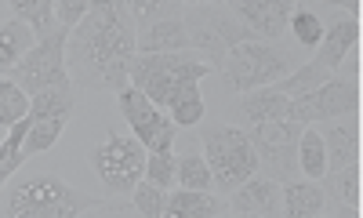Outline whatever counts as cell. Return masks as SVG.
<instances>
[{
  "instance_id": "ba28073f",
  "label": "cell",
  "mask_w": 363,
  "mask_h": 218,
  "mask_svg": "<svg viewBox=\"0 0 363 218\" xmlns=\"http://www.w3.org/2000/svg\"><path fill=\"white\" fill-rule=\"evenodd\" d=\"M298 135H301V124L294 120H258L251 124V146H255V157L265 178L272 182H291L298 175Z\"/></svg>"
},
{
  "instance_id": "e575fe53",
  "label": "cell",
  "mask_w": 363,
  "mask_h": 218,
  "mask_svg": "<svg viewBox=\"0 0 363 218\" xmlns=\"http://www.w3.org/2000/svg\"><path fill=\"white\" fill-rule=\"evenodd\" d=\"M55 22L58 26H66V29H73L84 15H87V0H55Z\"/></svg>"
},
{
  "instance_id": "83f0119b",
  "label": "cell",
  "mask_w": 363,
  "mask_h": 218,
  "mask_svg": "<svg viewBox=\"0 0 363 218\" xmlns=\"http://www.w3.org/2000/svg\"><path fill=\"white\" fill-rule=\"evenodd\" d=\"M26 131H29V116H22L18 124H11V128H8V138L0 142V185H4V182L22 168V160H26V149H22Z\"/></svg>"
},
{
  "instance_id": "e0dca14e",
  "label": "cell",
  "mask_w": 363,
  "mask_h": 218,
  "mask_svg": "<svg viewBox=\"0 0 363 218\" xmlns=\"http://www.w3.org/2000/svg\"><path fill=\"white\" fill-rule=\"evenodd\" d=\"M280 214L287 218H316L327 214V197H323V185L320 178H306V182H287L284 193H280Z\"/></svg>"
},
{
  "instance_id": "ffe728a7",
  "label": "cell",
  "mask_w": 363,
  "mask_h": 218,
  "mask_svg": "<svg viewBox=\"0 0 363 218\" xmlns=\"http://www.w3.org/2000/svg\"><path fill=\"white\" fill-rule=\"evenodd\" d=\"M229 214L225 200L211 197L207 190H178L174 197H167V218H218Z\"/></svg>"
},
{
  "instance_id": "cb8c5ba5",
  "label": "cell",
  "mask_w": 363,
  "mask_h": 218,
  "mask_svg": "<svg viewBox=\"0 0 363 218\" xmlns=\"http://www.w3.org/2000/svg\"><path fill=\"white\" fill-rule=\"evenodd\" d=\"M29 120H48V116H73V87H44L29 99Z\"/></svg>"
},
{
  "instance_id": "f1b7e54d",
  "label": "cell",
  "mask_w": 363,
  "mask_h": 218,
  "mask_svg": "<svg viewBox=\"0 0 363 218\" xmlns=\"http://www.w3.org/2000/svg\"><path fill=\"white\" fill-rule=\"evenodd\" d=\"M174 178L182 190H207L211 185V168L203 160V153L189 149V153H182V157L174 160Z\"/></svg>"
},
{
  "instance_id": "ac0fdd59",
  "label": "cell",
  "mask_w": 363,
  "mask_h": 218,
  "mask_svg": "<svg viewBox=\"0 0 363 218\" xmlns=\"http://www.w3.org/2000/svg\"><path fill=\"white\" fill-rule=\"evenodd\" d=\"M320 138H323V153H327V171L359 160V128L352 116H349V124H327Z\"/></svg>"
},
{
  "instance_id": "8fae6325",
  "label": "cell",
  "mask_w": 363,
  "mask_h": 218,
  "mask_svg": "<svg viewBox=\"0 0 363 218\" xmlns=\"http://www.w3.org/2000/svg\"><path fill=\"white\" fill-rule=\"evenodd\" d=\"M116 106H120V113L128 116V124H131V131H135V138L149 149V153H157V149H171L174 146V120L171 116H164L153 102H149L138 87H124V91H116Z\"/></svg>"
},
{
  "instance_id": "d6a6232c",
  "label": "cell",
  "mask_w": 363,
  "mask_h": 218,
  "mask_svg": "<svg viewBox=\"0 0 363 218\" xmlns=\"http://www.w3.org/2000/svg\"><path fill=\"white\" fill-rule=\"evenodd\" d=\"M287 26H291V33L298 37V44H306V48H316L320 37H323V22H320V15L313 8H294Z\"/></svg>"
},
{
  "instance_id": "7a4b0ae2",
  "label": "cell",
  "mask_w": 363,
  "mask_h": 218,
  "mask_svg": "<svg viewBox=\"0 0 363 218\" xmlns=\"http://www.w3.org/2000/svg\"><path fill=\"white\" fill-rule=\"evenodd\" d=\"M4 214L8 218H80V214H128V211L109 200L80 197L55 175H33L11 185Z\"/></svg>"
},
{
  "instance_id": "f546056e",
  "label": "cell",
  "mask_w": 363,
  "mask_h": 218,
  "mask_svg": "<svg viewBox=\"0 0 363 218\" xmlns=\"http://www.w3.org/2000/svg\"><path fill=\"white\" fill-rule=\"evenodd\" d=\"M26 113H29V95L11 77H0V128H11Z\"/></svg>"
},
{
  "instance_id": "7c38bea8",
  "label": "cell",
  "mask_w": 363,
  "mask_h": 218,
  "mask_svg": "<svg viewBox=\"0 0 363 218\" xmlns=\"http://www.w3.org/2000/svg\"><path fill=\"white\" fill-rule=\"evenodd\" d=\"M225 8L244 22L255 37L272 40L287 33V18L298 8V0H225Z\"/></svg>"
},
{
  "instance_id": "277c9868",
  "label": "cell",
  "mask_w": 363,
  "mask_h": 218,
  "mask_svg": "<svg viewBox=\"0 0 363 218\" xmlns=\"http://www.w3.org/2000/svg\"><path fill=\"white\" fill-rule=\"evenodd\" d=\"M207 73H211V66L189 51H167V55H138L135 51L128 80L153 106H167V95L182 80H203Z\"/></svg>"
},
{
  "instance_id": "d4e9b609",
  "label": "cell",
  "mask_w": 363,
  "mask_h": 218,
  "mask_svg": "<svg viewBox=\"0 0 363 218\" xmlns=\"http://www.w3.org/2000/svg\"><path fill=\"white\" fill-rule=\"evenodd\" d=\"M15 18H22L29 29H33V37H48L51 29L58 26L55 22V0H8Z\"/></svg>"
},
{
  "instance_id": "836d02e7",
  "label": "cell",
  "mask_w": 363,
  "mask_h": 218,
  "mask_svg": "<svg viewBox=\"0 0 363 218\" xmlns=\"http://www.w3.org/2000/svg\"><path fill=\"white\" fill-rule=\"evenodd\" d=\"M153 185H160V190H167V185H174V153L171 149H157L145 157V175Z\"/></svg>"
},
{
  "instance_id": "4316f807",
  "label": "cell",
  "mask_w": 363,
  "mask_h": 218,
  "mask_svg": "<svg viewBox=\"0 0 363 218\" xmlns=\"http://www.w3.org/2000/svg\"><path fill=\"white\" fill-rule=\"evenodd\" d=\"M323 80H330V70L323 66V62L309 58L306 66H298V70H291V73H287L284 80H277V87L284 91L287 99H298V95H306V91L320 87Z\"/></svg>"
},
{
  "instance_id": "9c48e42d",
  "label": "cell",
  "mask_w": 363,
  "mask_h": 218,
  "mask_svg": "<svg viewBox=\"0 0 363 218\" xmlns=\"http://www.w3.org/2000/svg\"><path fill=\"white\" fill-rule=\"evenodd\" d=\"M91 168L109 193H131L145 175V146L128 135H109L102 146L91 149Z\"/></svg>"
},
{
  "instance_id": "30bf717a",
  "label": "cell",
  "mask_w": 363,
  "mask_h": 218,
  "mask_svg": "<svg viewBox=\"0 0 363 218\" xmlns=\"http://www.w3.org/2000/svg\"><path fill=\"white\" fill-rule=\"evenodd\" d=\"M356 113H359V87H356V80H335V77L287 102V120H294V124L356 116Z\"/></svg>"
},
{
  "instance_id": "9a60e30c",
  "label": "cell",
  "mask_w": 363,
  "mask_h": 218,
  "mask_svg": "<svg viewBox=\"0 0 363 218\" xmlns=\"http://www.w3.org/2000/svg\"><path fill=\"white\" fill-rule=\"evenodd\" d=\"M356 44H359V18H352V15H342V18H335L330 26H323V37H320V44H316V62H323V66L335 73L342 62L356 51Z\"/></svg>"
},
{
  "instance_id": "d6986e66",
  "label": "cell",
  "mask_w": 363,
  "mask_h": 218,
  "mask_svg": "<svg viewBox=\"0 0 363 218\" xmlns=\"http://www.w3.org/2000/svg\"><path fill=\"white\" fill-rule=\"evenodd\" d=\"M287 95L277 84H265L255 91H244V102H240V116H247L251 124L258 120H287Z\"/></svg>"
},
{
  "instance_id": "7402d4cb",
  "label": "cell",
  "mask_w": 363,
  "mask_h": 218,
  "mask_svg": "<svg viewBox=\"0 0 363 218\" xmlns=\"http://www.w3.org/2000/svg\"><path fill=\"white\" fill-rule=\"evenodd\" d=\"M33 44H37V37L22 18H11V22L0 26V77H4L11 66H18V58Z\"/></svg>"
},
{
  "instance_id": "2e32d148",
  "label": "cell",
  "mask_w": 363,
  "mask_h": 218,
  "mask_svg": "<svg viewBox=\"0 0 363 218\" xmlns=\"http://www.w3.org/2000/svg\"><path fill=\"white\" fill-rule=\"evenodd\" d=\"M135 48L138 55H167V51H186L189 48V33H186V22L178 18H160V22H149L135 33Z\"/></svg>"
},
{
  "instance_id": "8992f818",
  "label": "cell",
  "mask_w": 363,
  "mask_h": 218,
  "mask_svg": "<svg viewBox=\"0 0 363 218\" xmlns=\"http://www.w3.org/2000/svg\"><path fill=\"white\" fill-rule=\"evenodd\" d=\"M186 33H189V48H196L203 58H207V66L211 70H218L222 66V58L233 44L240 40H255V33L240 22L225 4H196L186 18ZM262 40V37H258Z\"/></svg>"
},
{
  "instance_id": "5bb4252c",
  "label": "cell",
  "mask_w": 363,
  "mask_h": 218,
  "mask_svg": "<svg viewBox=\"0 0 363 218\" xmlns=\"http://www.w3.org/2000/svg\"><path fill=\"white\" fill-rule=\"evenodd\" d=\"M323 197H327V214H342V218H356L359 214V160L323 171Z\"/></svg>"
},
{
  "instance_id": "484cf974",
  "label": "cell",
  "mask_w": 363,
  "mask_h": 218,
  "mask_svg": "<svg viewBox=\"0 0 363 218\" xmlns=\"http://www.w3.org/2000/svg\"><path fill=\"white\" fill-rule=\"evenodd\" d=\"M69 116H48V120H29V131H26V157H37V153H48L58 138H62Z\"/></svg>"
},
{
  "instance_id": "44dd1931",
  "label": "cell",
  "mask_w": 363,
  "mask_h": 218,
  "mask_svg": "<svg viewBox=\"0 0 363 218\" xmlns=\"http://www.w3.org/2000/svg\"><path fill=\"white\" fill-rule=\"evenodd\" d=\"M200 80H182L171 95H167V109L174 128H196L203 120V95H200Z\"/></svg>"
},
{
  "instance_id": "8d00e7d4",
  "label": "cell",
  "mask_w": 363,
  "mask_h": 218,
  "mask_svg": "<svg viewBox=\"0 0 363 218\" xmlns=\"http://www.w3.org/2000/svg\"><path fill=\"white\" fill-rule=\"evenodd\" d=\"M182 4H207V0H182Z\"/></svg>"
},
{
  "instance_id": "603a6c76",
  "label": "cell",
  "mask_w": 363,
  "mask_h": 218,
  "mask_svg": "<svg viewBox=\"0 0 363 218\" xmlns=\"http://www.w3.org/2000/svg\"><path fill=\"white\" fill-rule=\"evenodd\" d=\"M298 171L309 175V178H323L327 171V153H323V138L316 128L301 124V135H298Z\"/></svg>"
},
{
  "instance_id": "6da1fadb",
  "label": "cell",
  "mask_w": 363,
  "mask_h": 218,
  "mask_svg": "<svg viewBox=\"0 0 363 218\" xmlns=\"http://www.w3.org/2000/svg\"><path fill=\"white\" fill-rule=\"evenodd\" d=\"M135 18L116 0L109 8H87V15L69 29L66 40V70L73 84L99 87V91H124L131 58H135Z\"/></svg>"
},
{
  "instance_id": "d590c367",
  "label": "cell",
  "mask_w": 363,
  "mask_h": 218,
  "mask_svg": "<svg viewBox=\"0 0 363 218\" xmlns=\"http://www.w3.org/2000/svg\"><path fill=\"white\" fill-rule=\"evenodd\" d=\"M109 4H116V0H87V8H109Z\"/></svg>"
},
{
  "instance_id": "4dcf8cb0",
  "label": "cell",
  "mask_w": 363,
  "mask_h": 218,
  "mask_svg": "<svg viewBox=\"0 0 363 218\" xmlns=\"http://www.w3.org/2000/svg\"><path fill=\"white\" fill-rule=\"evenodd\" d=\"M131 211L135 214H142V218H167V197H164V190L160 185H153V182H138L135 190H131Z\"/></svg>"
},
{
  "instance_id": "1f68e13d",
  "label": "cell",
  "mask_w": 363,
  "mask_h": 218,
  "mask_svg": "<svg viewBox=\"0 0 363 218\" xmlns=\"http://www.w3.org/2000/svg\"><path fill=\"white\" fill-rule=\"evenodd\" d=\"M124 8L131 11V18L138 26H149V22H160V18H178L182 0H124Z\"/></svg>"
},
{
  "instance_id": "3957f363",
  "label": "cell",
  "mask_w": 363,
  "mask_h": 218,
  "mask_svg": "<svg viewBox=\"0 0 363 218\" xmlns=\"http://www.w3.org/2000/svg\"><path fill=\"white\" fill-rule=\"evenodd\" d=\"M200 146H203V160L211 168V182L222 193H233L240 182L258 175V157H255L247 131L229 128V124H207L200 135Z\"/></svg>"
},
{
  "instance_id": "5b68a950",
  "label": "cell",
  "mask_w": 363,
  "mask_h": 218,
  "mask_svg": "<svg viewBox=\"0 0 363 218\" xmlns=\"http://www.w3.org/2000/svg\"><path fill=\"white\" fill-rule=\"evenodd\" d=\"M218 70H222V77L233 91H255V87L284 80L291 73V55L255 37V40L233 44Z\"/></svg>"
},
{
  "instance_id": "4fadbf2b",
  "label": "cell",
  "mask_w": 363,
  "mask_h": 218,
  "mask_svg": "<svg viewBox=\"0 0 363 218\" xmlns=\"http://www.w3.org/2000/svg\"><path fill=\"white\" fill-rule=\"evenodd\" d=\"M225 211L240 214V218H272V214H280V182L251 175L247 182H240L233 190V200L225 204Z\"/></svg>"
},
{
  "instance_id": "52a82bcc",
  "label": "cell",
  "mask_w": 363,
  "mask_h": 218,
  "mask_svg": "<svg viewBox=\"0 0 363 218\" xmlns=\"http://www.w3.org/2000/svg\"><path fill=\"white\" fill-rule=\"evenodd\" d=\"M66 40H69V29L55 26L51 33L40 37L18 58V66H11L4 77H11L26 95H37L44 87H73L69 70H66Z\"/></svg>"
}]
</instances>
